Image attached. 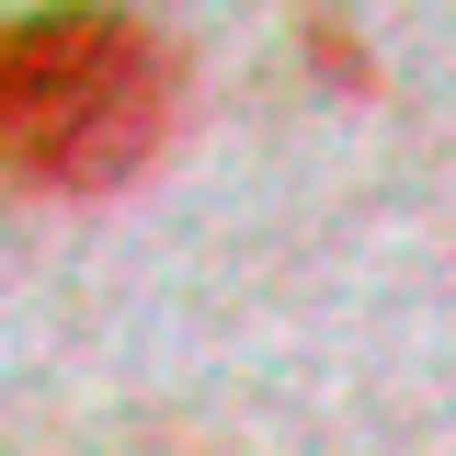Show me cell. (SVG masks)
<instances>
[{"mask_svg": "<svg viewBox=\"0 0 456 456\" xmlns=\"http://www.w3.org/2000/svg\"><path fill=\"white\" fill-rule=\"evenodd\" d=\"M183 69L114 0H57L0 23V183L12 194H126L171 149Z\"/></svg>", "mask_w": 456, "mask_h": 456, "instance_id": "obj_1", "label": "cell"}]
</instances>
